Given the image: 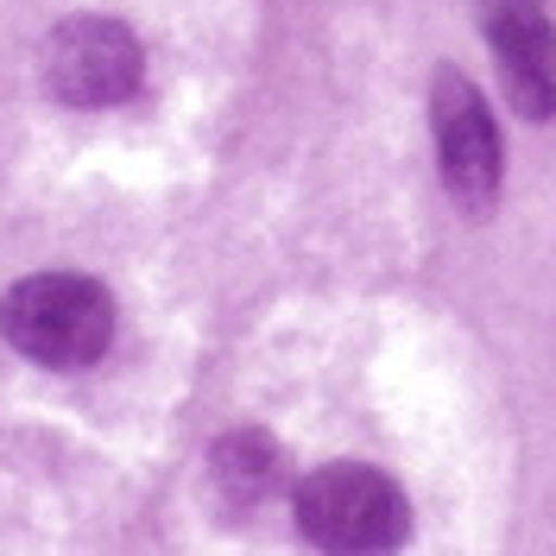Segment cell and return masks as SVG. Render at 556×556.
<instances>
[{
  "mask_svg": "<svg viewBox=\"0 0 556 556\" xmlns=\"http://www.w3.org/2000/svg\"><path fill=\"white\" fill-rule=\"evenodd\" d=\"M486 38L500 51V76L519 114H551L556 108V26L544 0H486Z\"/></svg>",
  "mask_w": 556,
  "mask_h": 556,
  "instance_id": "cell-5",
  "label": "cell"
},
{
  "mask_svg": "<svg viewBox=\"0 0 556 556\" xmlns=\"http://www.w3.org/2000/svg\"><path fill=\"white\" fill-rule=\"evenodd\" d=\"M430 134H437V172L450 184V197L468 215H486L493 197H500V127L486 114L481 89L462 76V70H443L430 83Z\"/></svg>",
  "mask_w": 556,
  "mask_h": 556,
  "instance_id": "cell-3",
  "label": "cell"
},
{
  "mask_svg": "<svg viewBox=\"0 0 556 556\" xmlns=\"http://www.w3.org/2000/svg\"><path fill=\"white\" fill-rule=\"evenodd\" d=\"M139 38L121 20H64L45 38V83L70 108H114L139 89Z\"/></svg>",
  "mask_w": 556,
  "mask_h": 556,
  "instance_id": "cell-4",
  "label": "cell"
},
{
  "mask_svg": "<svg viewBox=\"0 0 556 556\" xmlns=\"http://www.w3.org/2000/svg\"><path fill=\"white\" fill-rule=\"evenodd\" d=\"M208 475L222 486V500L247 513V506H266L273 493H285V450H278L266 430H235V437L215 443Z\"/></svg>",
  "mask_w": 556,
  "mask_h": 556,
  "instance_id": "cell-6",
  "label": "cell"
},
{
  "mask_svg": "<svg viewBox=\"0 0 556 556\" xmlns=\"http://www.w3.org/2000/svg\"><path fill=\"white\" fill-rule=\"evenodd\" d=\"M0 336L38 367H89L114 342V298L83 273L20 278L0 298Z\"/></svg>",
  "mask_w": 556,
  "mask_h": 556,
  "instance_id": "cell-1",
  "label": "cell"
},
{
  "mask_svg": "<svg viewBox=\"0 0 556 556\" xmlns=\"http://www.w3.org/2000/svg\"><path fill=\"white\" fill-rule=\"evenodd\" d=\"M298 525L323 551H392L405 538V493L380 468L329 462L298 481Z\"/></svg>",
  "mask_w": 556,
  "mask_h": 556,
  "instance_id": "cell-2",
  "label": "cell"
}]
</instances>
